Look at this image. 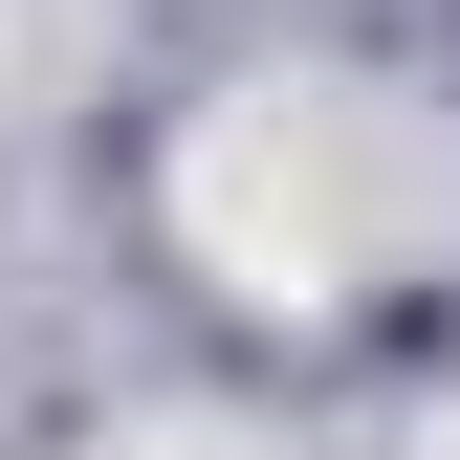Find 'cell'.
Returning <instances> with one entry per match:
<instances>
[{
	"label": "cell",
	"instance_id": "cell-1",
	"mask_svg": "<svg viewBox=\"0 0 460 460\" xmlns=\"http://www.w3.org/2000/svg\"><path fill=\"white\" fill-rule=\"evenodd\" d=\"M438 219V154L394 132L373 88H263L242 132L198 154V242L263 263V285H351L373 242H417Z\"/></svg>",
	"mask_w": 460,
	"mask_h": 460
}]
</instances>
